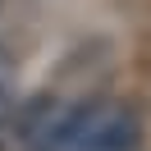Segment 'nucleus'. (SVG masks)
I'll return each instance as SVG.
<instances>
[{
    "label": "nucleus",
    "mask_w": 151,
    "mask_h": 151,
    "mask_svg": "<svg viewBox=\"0 0 151 151\" xmlns=\"http://www.w3.org/2000/svg\"><path fill=\"white\" fill-rule=\"evenodd\" d=\"M137 142H142V119L133 105L83 101L64 110L46 151H137Z\"/></svg>",
    "instance_id": "f257e3e1"
},
{
    "label": "nucleus",
    "mask_w": 151,
    "mask_h": 151,
    "mask_svg": "<svg viewBox=\"0 0 151 151\" xmlns=\"http://www.w3.org/2000/svg\"><path fill=\"white\" fill-rule=\"evenodd\" d=\"M14 105H19V96H14V83H0V133H5V124H9Z\"/></svg>",
    "instance_id": "f03ea898"
},
{
    "label": "nucleus",
    "mask_w": 151,
    "mask_h": 151,
    "mask_svg": "<svg viewBox=\"0 0 151 151\" xmlns=\"http://www.w3.org/2000/svg\"><path fill=\"white\" fill-rule=\"evenodd\" d=\"M0 83H14V55L0 46Z\"/></svg>",
    "instance_id": "7ed1b4c3"
},
{
    "label": "nucleus",
    "mask_w": 151,
    "mask_h": 151,
    "mask_svg": "<svg viewBox=\"0 0 151 151\" xmlns=\"http://www.w3.org/2000/svg\"><path fill=\"white\" fill-rule=\"evenodd\" d=\"M0 9H5V0H0Z\"/></svg>",
    "instance_id": "20e7f679"
}]
</instances>
